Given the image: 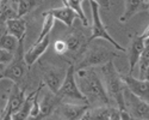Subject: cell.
Listing matches in <instances>:
<instances>
[{"label":"cell","mask_w":149,"mask_h":120,"mask_svg":"<svg viewBox=\"0 0 149 120\" xmlns=\"http://www.w3.org/2000/svg\"><path fill=\"white\" fill-rule=\"evenodd\" d=\"M75 79L81 94L85 96L86 102L90 107L111 104V100L95 67L77 68Z\"/></svg>","instance_id":"6da1fadb"},{"label":"cell","mask_w":149,"mask_h":120,"mask_svg":"<svg viewBox=\"0 0 149 120\" xmlns=\"http://www.w3.org/2000/svg\"><path fill=\"white\" fill-rule=\"evenodd\" d=\"M99 75L103 80L104 88L109 95L110 100H113L116 102V107L119 111V116L120 119L124 120H130L131 116L128 113L125 104H124V99H123V92H124V83L122 80V76L117 71L113 61H111L99 66Z\"/></svg>","instance_id":"7a4b0ae2"},{"label":"cell","mask_w":149,"mask_h":120,"mask_svg":"<svg viewBox=\"0 0 149 120\" xmlns=\"http://www.w3.org/2000/svg\"><path fill=\"white\" fill-rule=\"evenodd\" d=\"M118 54L113 51L109 49L107 47L103 44H94V46H87L86 51L81 55V58L78 60L79 64L77 68H84V67H99L111 60H113ZM75 68V70H77Z\"/></svg>","instance_id":"3957f363"},{"label":"cell","mask_w":149,"mask_h":120,"mask_svg":"<svg viewBox=\"0 0 149 120\" xmlns=\"http://www.w3.org/2000/svg\"><path fill=\"white\" fill-rule=\"evenodd\" d=\"M61 102H74V103H87L85 96L81 94L75 79V66L69 64L66 70V75L61 87L56 94Z\"/></svg>","instance_id":"277c9868"},{"label":"cell","mask_w":149,"mask_h":120,"mask_svg":"<svg viewBox=\"0 0 149 120\" xmlns=\"http://www.w3.org/2000/svg\"><path fill=\"white\" fill-rule=\"evenodd\" d=\"M90 6H91V11H92V30H91V35L88 39V42H92L97 39H103L105 41H107L109 43L112 44L117 51L119 52H127V49L124 47H122L112 36H111L107 31V29L105 28L104 23L100 18V15H99V5L92 0H90Z\"/></svg>","instance_id":"5b68a950"},{"label":"cell","mask_w":149,"mask_h":120,"mask_svg":"<svg viewBox=\"0 0 149 120\" xmlns=\"http://www.w3.org/2000/svg\"><path fill=\"white\" fill-rule=\"evenodd\" d=\"M28 68V65L24 61V41H20L17 51L15 52L13 59L11 60L10 64L4 67L3 78L10 79L11 82L19 84V82L25 77Z\"/></svg>","instance_id":"8992f818"},{"label":"cell","mask_w":149,"mask_h":120,"mask_svg":"<svg viewBox=\"0 0 149 120\" xmlns=\"http://www.w3.org/2000/svg\"><path fill=\"white\" fill-rule=\"evenodd\" d=\"M124 104L128 113L130 114L131 119H142L148 120L149 118V104L148 101L142 100L139 96L134 95L131 91H129L127 88L123 92Z\"/></svg>","instance_id":"52a82bcc"},{"label":"cell","mask_w":149,"mask_h":120,"mask_svg":"<svg viewBox=\"0 0 149 120\" xmlns=\"http://www.w3.org/2000/svg\"><path fill=\"white\" fill-rule=\"evenodd\" d=\"M87 103H74V102H60L55 108L52 118L65 119V120H77L82 119L84 114L88 109Z\"/></svg>","instance_id":"ba28073f"},{"label":"cell","mask_w":149,"mask_h":120,"mask_svg":"<svg viewBox=\"0 0 149 120\" xmlns=\"http://www.w3.org/2000/svg\"><path fill=\"white\" fill-rule=\"evenodd\" d=\"M149 28L147 27L141 35H136L131 41L130 48H129V54H128V60H129V73H132L134 70L137 66L139 59L144 49V47L149 44Z\"/></svg>","instance_id":"9c48e42d"},{"label":"cell","mask_w":149,"mask_h":120,"mask_svg":"<svg viewBox=\"0 0 149 120\" xmlns=\"http://www.w3.org/2000/svg\"><path fill=\"white\" fill-rule=\"evenodd\" d=\"M25 97H26L25 90L22 89L18 83H13V85H12L11 91H10V95H8L6 106L4 108L3 113L0 114V116L3 119H12V115L22 107Z\"/></svg>","instance_id":"30bf717a"},{"label":"cell","mask_w":149,"mask_h":120,"mask_svg":"<svg viewBox=\"0 0 149 120\" xmlns=\"http://www.w3.org/2000/svg\"><path fill=\"white\" fill-rule=\"evenodd\" d=\"M65 41L67 44L66 54H68L73 60H79L90 43L88 39L82 32H79V31L72 32Z\"/></svg>","instance_id":"8fae6325"},{"label":"cell","mask_w":149,"mask_h":120,"mask_svg":"<svg viewBox=\"0 0 149 120\" xmlns=\"http://www.w3.org/2000/svg\"><path fill=\"white\" fill-rule=\"evenodd\" d=\"M122 80L129 91H131L134 95L139 96L144 101H149V84L148 79H140L134 77L131 73L128 75H120Z\"/></svg>","instance_id":"7c38bea8"},{"label":"cell","mask_w":149,"mask_h":120,"mask_svg":"<svg viewBox=\"0 0 149 120\" xmlns=\"http://www.w3.org/2000/svg\"><path fill=\"white\" fill-rule=\"evenodd\" d=\"M66 75V70L60 67L49 66L43 70V84L54 94H57Z\"/></svg>","instance_id":"4fadbf2b"},{"label":"cell","mask_w":149,"mask_h":120,"mask_svg":"<svg viewBox=\"0 0 149 120\" xmlns=\"http://www.w3.org/2000/svg\"><path fill=\"white\" fill-rule=\"evenodd\" d=\"M82 119H107V120H117L120 119L119 111L117 107H112L111 104L106 106H97L88 107V109L84 114Z\"/></svg>","instance_id":"5bb4252c"},{"label":"cell","mask_w":149,"mask_h":120,"mask_svg":"<svg viewBox=\"0 0 149 120\" xmlns=\"http://www.w3.org/2000/svg\"><path fill=\"white\" fill-rule=\"evenodd\" d=\"M49 44H50V36L47 35L44 39H42L38 42H35V44L30 48V49L24 53V61L28 65V67H31L33 64L37 63L38 60L48 49Z\"/></svg>","instance_id":"9a60e30c"},{"label":"cell","mask_w":149,"mask_h":120,"mask_svg":"<svg viewBox=\"0 0 149 120\" xmlns=\"http://www.w3.org/2000/svg\"><path fill=\"white\" fill-rule=\"evenodd\" d=\"M60 102H61V100L58 99V96L56 94L52 92L50 90H48L43 95L42 101H40V114L37 116V119L52 116V114L54 113L55 108L57 107V104Z\"/></svg>","instance_id":"2e32d148"},{"label":"cell","mask_w":149,"mask_h":120,"mask_svg":"<svg viewBox=\"0 0 149 120\" xmlns=\"http://www.w3.org/2000/svg\"><path fill=\"white\" fill-rule=\"evenodd\" d=\"M6 25V31L11 35H13L20 42L24 41L26 34V22L23 19V17H12L8 18L5 22Z\"/></svg>","instance_id":"e0dca14e"},{"label":"cell","mask_w":149,"mask_h":120,"mask_svg":"<svg viewBox=\"0 0 149 120\" xmlns=\"http://www.w3.org/2000/svg\"><path fill=\"white\" fill-rule=\"evenodd\" d=\"M48 12L49 13H52L55 19L62 22L68 28H70L73 25L74 20H75L77 18H79V15L77 13V12L74 11L73 8H70L69 6H67V5H63L61 7L52 8V10H49Z\"/></svg>","instance_id":"ac0fdd59"},{"label":"cell","mask_w":149,"mask_h":120,"mask_svg":"<svg viewBox=\"0 0 149 120\" xmlns=\"http://www.w3.org/2000/svg\"><path fill=\"white\" fill-rule=\"evenodd\" d=\"M141 10H148L147 1H144V0H125L124 1V11L119 17V22L127 23Z\"/></svg>","instance_id":"d6986e66"},{"label":"cell","mask_w":149,"mask_h":120,"mask_svg":"<svg viewBox=\"0 0 149 120\" xmlns=\"http://www.w3.org/2000/svg\"><path fill=\"white\" fill-rule=\"evenodd\" d=\"M43 0H17V17H24L38 7Z\"/></svg>","instance_id":"ffe728a7"},{"label":"cell","mask_w":149,"mask_h":120,"mask_svg":"<svg viewBox=\"0 0 149 120\" xmlns=\"http://www.w3.org/2000/svg\"><path fill=\"white\" fill-rule=\"evenodd\" d=\"M36 90L32 91L29 96H26L25 100H24L22 107L19 109L12 115V119H16V120H24V119H29L30 118V111H31V107H32V100H33V95H35Z\"/></svg>","instance_id":"44dd1931"},{"label":"cell","mask_w":149,"mask_h":120,"mask_svg":"<svg viewBox=\"0 0 149 120\" xmlns=\"http://www.w3.org/2000/svg\"><path fill=\"white\" fill-rule=\"evenodd\" d=\"M19 46V41L13 35L8 34L7 31L4 34H0V48H4V49H7L12 53H15L17 51V48Z\"/></svg>","instance_id":"7402d4cb"},{"label":"cell","mask_w":149,"mask_h":120,"mask_svg":"<svg viewBox=\"0 0 149 120\" xmlns=\"http://www.w3.org/2000/svg\"><path fill=\"white\" fill-rule=\"evenodd\" d=\"M139 68H140V79H148L149 72V44L144 47V49L139 59Z\"/></svg>","instance_id":"603a6c76"},{"label":"cell","mask_w":149,"mask_h":120,"mask_svg":"<svg viewBox=\"0 0 149 120\" xmlns=\"http://www.w3.org/2000/svg\"><path fill=\"white\" fill-rule=\"evenodd\" d=\"M54 23H55V18L52 13H49V12H44L43 13V23H42V29H41V32L38 35V37H37L36 42L41 41L42 39H44L47 35L50 34L53 27H54Z\"/></svg>","instance_id":"cb8c5ba5"},{"label":"cell","mask_w":149,"mask_h":120,"mask_svg":"<svg viewBox=\"0 0 149 120\" xmlns=\"http://www.w3.org/2000/svg\"><path fill=\"white\" fill-rule=\"evenodd\" d=\"M12 17H17V13L12 10L11 3H6L0 0V25L4 24L8 18Z\"/></svg>","instance_id":"d4e9b609"},{"label":"cell","mask_w":149,"mask_h":120,"mask_svg":"<svg viewBox=\"0 0 149 120\" xmlns=\"http://www.w3.org/2000/svg\"><path fill=\"white\" fill-rule=\"evenodd\" d=\"M81 4H82L81 0H67V5L77 12V13L79 15L80 22L84 24L85 27H87L88 25V19H87V17H86V15H85Z\"/></svg>","instance_id":"484cf974"},{"label":"cell","mask_w":149,"mask_h":120,"mask_svg":"<svg viewBox=\"0 0 149 120\" xmlns=\"http://www.w3.org/2000/svg\"><path fill=\"white\" fill-rule=\"evenodd\" d=\"M15 53H12L7 49H4V48H0V64L1 65H7L11 63V60L13 59Z\"/></svg>","instance_id":"4316f807"},{"label":"cell","mask_w":149,"mask_h":120,"mask_svg":"<svg viewBox=\"0 0 149 120\" xmlns=\"http://www.w3.org/2000/svg\"><path fill=\"white\" fill-rule=\"evenodd\" d=\"M54 51L58 55H65L67 53V44L65 40H57L54 43Z\"/></svg>","instance_id":"83f0119b"},{"label":"cell","mask_w":149,"mask_h":120,"mask_svg":"<svg viewBox=\"0 0 149 120\" xmlns=\"http://www.w3.org/2000/svg\"><path fill=\"white\" fill-rule=\"evenodd\" d=\"M81 1H84V0H81ZM92 1L97 3L99 5V7H103L105 10L110 8V0H92Z\"/></svg>","instance_id":"f1b7e54d"},{"label":"cell","mask_w":149,"mask_h":120,"mask_svg":"<svg viewBox=\"0 0 149 120\" xmlns=\"http://www.w3.org/2000/svg\"><path fill=\"white\" fill-rule=\"evenodd\" d=\"M4 67H5V65L0 64V79H3V71H4Z\"/></svg>","instance_id":"f546056e"},{"label":"cell","mask_w":149,"mask_h":120,"mask_svg":"<svg viewBox=\"0 0 149 120\" xmlns=\"http://www.w3.org/2000/svg\"><path fill=\"white\" fill-rule=\"evenodd\" d=\"M3 1H6V3H15L17 0H3Z\"/></svg>","instance_id":"4dcf8cb0"},{"label":"cell","mask_w":149,"mask_h":120,"mask_svg":"<svg viewBox=\"0 0 149 120\" xmlns=\"http://www.w3.org/2000/svg\"><path fill=\"white\" fill-rule=\"evenodd\" d=\"M61 1H62V4H63V5H67V0H61ZM68 6V5H67Z\"/></svg>","instance_id":"1f68e13d"},{"label":"cell","mask_w":149,"mask_h":120,"mask_svg":"<svg viewBox=\"0 0 149 120\" xmlns=\"http://www.w3.org/2000/svg\"><path fill=\"white\" fill-rule=\"evenodd\" d=\"M144 1H147V3H148V0H144Z\"/></svg>","instance_id":"d6a6232c"}]
</instances>
